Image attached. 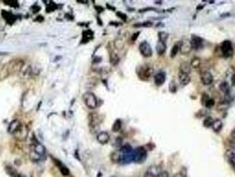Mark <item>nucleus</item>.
<instances>
[{
  "mask_svg": "<svg viewBox=\"0 0 235 177\" xmlns=\"http://www.w3.org/2000/svg\"><path fill=\"white\" fill-rule=\"evenodd\" d=\"M121 127H122V121L119 119H118L114 121V123L112 125V131L119 132L121 129Z\"/></svg>",
  "mask_w": 235,
  "mask_h": 177,
  "instance_id": "28",
  "label": "nucleus"
},
{
  "mask_svg": "<svg viewBox=\"0 0 235 177\" xmlns=\"http://www.w3.org/2000/svg\"><path fill=\"white\" fill-rule=\"evenodd\" d=\"M184 177H187V176H184Z\"/></svg>",
  "mask_w": 235,
  "mask_h": 177,
  "instance_id": "44",
  "label": "nucleus"
},
{
  "mask_svg": "<svg viewBox=\"0 0 235 177\" xmlns=\"http://www.w3.org/2000/svg\"><path fill=\"white\" fill-rule=\"evenodd\" d=\"M214 105H215V101H214V99H212V98H209L206 102H205V104H204V106L207 107V108H211L212 106H214Z\"/></svg>",
  "mask_w": 235,
  "mask_h": 177,
  "instance_id": "31",
  "label": "nucleus"
},
{
  "mask_svg": "<svg viewBox=\"0 0 235 177\" xmlns=\"http://www.w3.org/2000/svg\"><path fill=\"white\" fill-rule=\"evenodd\" d=\"M169 90H170V92H172V93H175L176 91H177V85H176V83L172 81L171 83H170V85H169Z\"/></svg>",
  "mask_w": 235,
  "mask_h": 177,
  "instance_id": "34",
  "label": "nucleus"
},
{
  "mask_svg": "<svg viewBox=\"0 0 235 177\" xmlns=\"http://www.w3.org/2000/svg\"><path fill=\"white\" fill-rule=\"evenodd\" d=\"M209 98H210V97H209V96H208V95H206L205 93H203V94H202V105H203V106H204V104H205V102H206V101H207V100H208Z\"/></svg>",
  "mask_w": 235,
  "mask_h": 177,
  "instance_id": "38",
  "label": "nucleus"
},
{
  "mask_svg": "<svg viewBox=\"0 0 235 177\" xmlns=\"http://www.w3.org/2000/svg\"><path fill=\"white\" fill-rule=\"evenodd\" d=\"M219 90L223 92V93H225V95H226V94H229L230 92H231V87H230V85H229V83H227V82H222L220 84H219Z\"/></svg>",
  "mask_w": 235,
  "mask_h": 177,
  "instance_id": "24",
  "label": "nucleus"
},
{
  "mask_svg": "<svg viewBox=\"0 0 235 177\" xmlns=\"http://www.w3.org/2000/svg\"><path fill=\"white\" fill-rule=\"evenodd\" d=\"M213 122H214V120H213L212 117L206 116V118L203 120V127H205V128H211V127H212Z\"/></svg>",
  "mask_w": 235,
  "mask_h": 177,
  "instance_id": "27",
  "label": "nucleus"
},
{
  "mask_svg": "<svg viewBox=\"0 0 235 177\" xmlns=\"http://www.w3.org/2000/svg\"><path fill=\"white\" fill-rule=\"evenodd\" d=\"M30 159H31L33 161H38V160L41 159V157H40L39 155H37L34 150H32L31 153H30Z\"/></svg>",
  "mask_w": 235,
  "mask_h": 177,
  "instance_id": "33",
  "label": "nucleus"
},
{
  "mask_svg": "<svg viewBox=\"0 0 235 177\" xmlns=\"http://www.w3.org/2000/svg\"><path fill=\"white\" fill-rule=\"evenodd\" d=\"M166 80V73L164 71H160L154 75V82L156 86H162Z\"/></svg>",
  "mask_w": 235,
  "mask_h": 177,
  "instance_id": "10",
  "label": "nucleus"
},
{
  "mask_svg": "<svg viewBox=\"0 0 235 177\" xmlns=\"http://www.w3.org/2000/svg\"><path fill=\"white\" fill-rule=\"evenodd\" d=\"M96 138H97V141H98L99 143H101V144H106L109 142V140H110V135L107 132L103 131V132H100L97 135Z\"/></svg>",
  "mask_w": 235,
  "mask_h": 177,
  "instance_id": "15",
  "label": "nucleus"
},
{
  "mask_svg": "<svg viewBox=\"0 0 235 177\" xmlns=\"http://www.w3.org/2000/svg\"><path fill=\"white\" fill-rule=\"evenodd\" d=\"M179 83L182 85V86H187L191 82V78L189 76V74H187V73H179Z\"/></svg>",
  "mask_w": 235,
  "mask_h": 177,
  "instance_id": "14",
  "label": "nucleus"
},
{
  "mask_svg": "<svg viewBox=\"0 0 235 177\" xmlns=\"http://www.w3.org/2000/svg\"><path fill=\"white\" fill-rule=\"evenodd\" d=\"M139 50L144 58H150L152 56V48L147 41H143L139 45Z\"/></svg>",
  "mask_w": 235,
  "mask_h": 177,
  "instance_id": "7",
  "label": "nucleus"
},
{
  "mask_svg": "<svg viewBox=\"0 0 235 177\" xmlns=\"http://www.w3.org/2000/svg\"><path fill=\"white\" fill-rule=\"evenodd\" d=\"M158 36L159 41L160 42H163V43H166V40L169 37V34L167 32H165V31H160V32H158Z\"/></svg>",
  "mask_w": 235,
  "mask_h": 177,
  "instance_id": "29",
  "label": "nucleus"
},
{
  "mask_svg": "<svg viewBox=\"0 0 235 177\" xmlns=\"http://www.w3.org/2000/svg\"><path fill=\"white\" fill-rule=\"evenodd\" d=\"M191 66L189 63L188 62H182L180 63L179 65V73H187V74H189L190 72H191Z\"/></svg>",
  "mask_w": 235,
  "mask_h": 177,
  "instance_id": "18",
  "label": "nucleus"
},
{
  "mask_svg": "<svg viewBox=\"0 0 235 177\" xmlns=\"http://www.w3.org/2000/svg\"><path fill=\"white\" fill-rule=\"evenodd\" d=\"M83 100L86 106L89 109H96L97 107V98L92 92H86L83 95Z\"/></svg>",
  "mask_w": 235,
  "mask_h": 177,
  "instance_id": "5",
  "label": "nucleus"
},
{
  "mask_svg": "<svg viewBox=\"0 0 235 177\" xmlns=\"http://www.w3.org/2000/svg\"><path fill=\"white\" fill-rule=\"evenodd\" d=\"M110 60H111V64L112 66H116L119 62V56L116 53L112 52L111 55H110Z\"/></svg>",
  "mask_w": 235,
  "mask_h": 177,
  "instance_id": "30",
  "label": "nucleus"
},
{
  "mask_svg": "<svg viewBox=\"0 0 235 177\" xmlns=\"http://www.w3.org/2000/svg\"><path fill=\"white\" fill-rule=\"evenodd\" d=\"M140 36V32H137V33H135L133 36H132V40L133 41H135L137 38H138V36Z\"/></svg>",
  "mask_w": 235,
  "mask_h": 177,
  "instance_id": "41",
  "label": "nucleus"
},
{
  "mask_svg": "<svg viewBox=\"0 0 235 177\" xmlns=\"http://www.w3.org/2000/svg\"><path fill=\"white\" fill-rule=\"evenodd\" d=\"M190 43H191L192 50H199L203 45V39L198 36L192 35L191 39H190Z\"/></svg>",
  "mask_w": 235,
  "mask_h": 177,
  "instance_id": "9",
  "label": "nucleus"
},
{
  "mask_svg": "<svg viewBox=\"0 0 235 177\" xmlns=\"http://www.w3.org/2000/svg\"><path fill=\"white\" fill-rule=\"evenodd\" d=\"M20 126H21V125H20V122L19 120H13V121L10 123L9 127H8V131H9V133L13 134V133L19 131V130H20Z\"/></svg>",
  "mask_w": 235,
  "mask_h": 177,
  "instance_id": "16",
  "label": "nucleus"
},
{
  "mask_svg": "<svg viewBox=\"0 0 235 177\" xmlns=\"http://www.w3.org/2000/svg\"><path fill=\"white\" fill-rule=\"evenodd\" d=\"M111 177H118V176H116V175H112Z\"/></svg>",
  "mask_w": 235,
  "mask_h": 177,
  "instance_id": "43",
  "label": "nucleus"
},
{
  "mask_svg": "<svg viewBox=\"0 0 235 177\" xmlns=\"http://www.w3.org/2000/svg\"><path fill=\"white\" fill-rule=\"evenodd\" d=\"M117 15H118L119 17H120L123 20H126V19H127V16H126L125 13H123L118 12V13H117Z\"/></svg>",
  "mask_w": 235,
  "mask_h": 177,
  "instance_id": "37",
  "label": "nucleus"
},
{
  "mask_svg": "<svg viewBox=\"0 0 235 177\" xmlns=\"http://www.w3.org/2000/svg\"><path fill=\"white\" fill-rule=\"evenodd\" d=\"M121 153H122L121 163L128 164L134 161V150L130 144L126 143L121 147Z\"/></svg>",
  "mask_w": 235,
  "mask_h": 177,
  "instance_id": "1",
  "label": "nucleus"
},
{
  "mask_svg": "<svg viewBox=\"0 0 235 177\" xmlns=\"http://www.w3.org/2000/svg\"><path fill=\"white\" fill-rule=\"evenodd\" d=\"M172 177H184V176L181 174V173H177V174H175Z\"/></svg>",
  "mask_w": 235,
  "mask_h": 177,
  "instance_id": "42",
  "label": "nucleus"
},
{
  "mask_svg": "<svg viewBox=\"0 0 235 177\" xmlns=\"http://www.w3.org/2000/svg\"><path fill=\"white\" fill-rule=\"evenodd\" d=\"M180 52L182 54H188L192 50L190 40H184L180 42Z\"/></svg>",
  "mask_w": 235,
  "mask_h": 177,
  "instance_id": "12",
  "label": "nucleus"
},
{
  "mask_svg": "<svg viewBox=\"0 0 235 177\" xmlns=\"http://www.w3.org/2000/svg\"><path fill=\"white\" fill-rule=\"evenodd\" d=\"M52 160H53V162H54V163L56 164V166L59 167L60 173H61L64 176H67V175H69L70 171H69V169H68L64 164H62L58 159H55V158H52Z\"/></svg>",
  "mask_w": 235,
  "mask_h": 177,
  "instance_id": "13",
  "label": "nucleus"
},
{
  "mask_svg": "<svg viewBox=\"0 0 235 177\" xmlns=\"http://www.w3.org/2000/svg\"><path fill=\"white\" fill-rule=\"evenodd\" d=\"M190 66H191V68H194V69H197V68H199L200 66H201V59L198 58V57H194V58L191 59Z\"/></svg>",
  "mask_w": 235,
  "mask_h": 177,
  "instance_id": "26",
  "label": "nucleus"
},
{
  "mask_svg": "<svg viewBox=\"0 0 235 177\" xmlns=\"http://www.w3.org/2000/svg\"><path fill=\"white\" fill-rule=\"evenodd\" d=\"M220 49H221L222 55L224 58H230L232 56L233 48H232V43L230 41H228V40L224 41L220 45Z\"/></svg>",
  "mask_w": 235,
  "mask_h": 177,
  "instance_id": "6",
  "label": "nucleus"
},
{
  "mask_svg": "<svg viewBox=\"0 0 235 177\" xmlns=\"http://www.w3.org/2000/svg\"><path fill=\"white\" fill-rule=\"evenodd\" d=\"M34 151L37 154L39 155L41 158L45 154V148L43 144L41 143H36L34 145Z\"/></svg>",
  "mask_w": 235,
  "mask_h": 177,
  "instance_id": "19",
  "label": "nucleus"
},
{
  "mask_svg": "<svg viewBox=\"0 0 235 177\" xmlns=\"http://www.w3.org/2000/svg\"><path fill=\"white\" fill-rule=\"evenodd\" d=\"M229 148H230V150L235 153V141L234 140H231L229 142Z\"/></svg>",
  "mask_w": 235,
  "mask_h": 177,
  "instance_id": "35",
  "label": "nucleus"
},
{
  "mask_svg": "<svg viewBox=\"0 0 235 177\" xmlns=\"http://www.w3.org/2000/svg\"><path fill=\"white\" fill-rule=\"evenodd\" d=\"M230 137L232 138V140H234L235 141V128L232 130L231 135H230Z\"/></svg>",
  "mask_w": 235,
  "mask_h": 177,
  "instance_id": "40",
  "label": "nucleus"
},
{
  "mask_svg": "<svg viewBox=\"0 0 235 177\" xmlns=\"http://www.w3.org/2000/svg\"><path fill=\"white\" fill-rule=\"evenodd\" d=\"M152 26V22L151 21H145V22H142L141 24H135V27H151Z\"/></svg>",
  "mask_w": 235,
  "mask_h": 177,
  "instance_id": "32",
  "label": "nucleus"
},
{
  "mask_svg": "<svg viewBox=\"0 0 235 177\" xmlns=\"http://www.w3.org/2000/svg\"><path fill=\"white\" fill-rule=\"evenodd\" d=\"M148 153L147 150L143 146H139L135 150H134V162L142 164L147 159Z\"/></svg>",
  "mask_w": 235,
  "mask_h": 177,
  "instance_id": "4",
  "label": "nucleus"
},
{
  "mask_svg": "<svg viewBox=\"0 0 235 177\" xmlns=\"http://www.w3.org/2000/svg\"><path fill=\"white\" fill-rule=\"evenodd\" d=\"M138 77L142 81H148L151 78L152 74L154 73V69L152 66L146 64L142 66H140L137 70Z\"/></svg>",
  "mask_w": 235,
  "mask_h": 177,
  "instance_id": "2",
  "label": "nucleus"
},
{
  "mask_svg": "<svg viewBox=\"0 0 235 177\" xmlns=\"http://www.w3.org/2000/svg\"><path fill=\"white\" fill-rule=\"evenodd\" d=\"M6 170L7 171L8 174H9L11 177H24L23 175H21L20 174H19L14 168H13V167H9V166H7V167H6Z\"/></svg>",
  "mask_w": 235,
  "mask_h": 177,
  "instance_id": "25",
  "label": "nucleus"
},
{
  "mask_svg": "<svg viewBox=\"0 0 235 177\" xmlns=\"http://www.w3.org/2000/svg\"><path fill=\"white\" fill-rule=\"evenodd\" d=\"M226 159H227V161L233 167H235V153L234 151H232V150H227L226 151Z\"/></svg>",
  "mask_w": 235,
  "mask_h": 177,
  "instance_id": "22",
  "label": "nucleus"
},
{
  "mask_svg": "<svg viewBox=\"0 0 235 177\" xmlns=\"http://www.w3.org/2000/svg\"><path fill=\"white\" fill-rule=\"evenodd\" d=\"M161 171L162 170L158 166H151L146 170L143 177H158Z\"/></svg>",
  "mask_w": 235,
  "mask_h": 177,
  "instance_id": "8",
  "label": "nucleus"
},
{
  "mask_svg": "<svg viewBox=\"0 0 235 177\" xmlns=\"http://www.w3.org/2000/svg\"><path fill=\"white\" fill-rule=\"evenodd\" d=\"M201 81L204 85H211L213 83V75L211 72L204 71L201 74Z\"/></svg>",
  "mask_w": 235,
  "mask_h": 177,
  "instance_id": "11",
  "label": "nucleus"
},
{
  "mask_svg": "<svg viewBox=\"0 0 235 177\" xmlns=\"http://www.w3.org/2000/svg\"><path fill=\"white\" fill-rule=\"evenodd\" d=\"M180 43H181L180 42H178L172 46V48L171 50V54H170L171 58H175L177 56V54L179 53V52H180Z\"/></svg>",
  "mask_w": 235,
  "mask_h": 177,
  "instance_id": "23",
  "label": "nucleus"
},
{
  "mask_svg": "<svg viewBox=\"0 0 235 177\" xmlns=\"http://www.w3.org/2000/svg\"><path fill=\"white\" fill-rule=\"evenodd\" d=\"M158 177H169V173L167 171H161Z\"/></svg>",
  "mask_w": 235,
  "mask_h": 177,
  "instance_id": "36",
  "label": "nucleus"
},
{
  "mask_svg": "<svg viewBox=\"0 0 235 177\" xmlns=\"http://www.w3.org/2000/svg\"><path fill=\"white\" fill-rule=\"evenodd\" d=\"M111 160L113 163H121L122 161V153L121 151H114L111 154Z\"/></svg>",
  "mask_w": 235,
  "mask_h": 177,
  "instance_id": "20",
  "label": "nucleus"
},
{
  "mask_svg": "<svg viewBox=\"0 0 235 177\" xmlns=\"http://www.w3.org/2000/svg\"><path fill=\"white\" fill-rule=\"evenodd\" d=\"M166 49H167L166 43H163V42L158 41V43H156V52H158V54L159 56H162L163 54H165V52H166Z\"/></svg>",
  "mask_w": 235,
  "mask_h": 177,
  "instance_id": "17",
  "label": "nucleus"
},
{
  "mask_svg": "<svg viewBox=\"0 0 235 177\" xmlns=\"http://www.w3.org/2000/svg\"><path fill=\"white\" fill-rule=\"evenodd\" d=\"M212 129L214 132L216 133H219L221 131V129H223V122L221 121V120H214V122H213V125H212Z\"/></svg>",
  "mask_w": 235,
  "mask_h": 177,
  "instance_id": "21",
  "label": "nucleus"
},
{
  "mask_svg": "<svg viewBox=\"0 0 235 177\" xmlns=\"http://www.w3.org/2000/svg\"><path fill=\"white\" fill-rule=\"evenodd\" d=\"M23 66H24V61L22 59H13L7 64H6V66L9 74L18 73L19 71H20Z\"/></svg>",
  "mask_w": 235,
  "mask_h": 177,
  "instance_id": "3",
  "label": "nucleus"
},
{
  "mask_svg": "<svg viewBox=\"0 0 235 177\" xmlns=\"http://www.w3.org/2000/svg\"><path fill=\"white\" fill-rule=\"evenodd\" d=\"M231 83H232V86L235 85V73H233L232 74V76H231Z\"/></svg>",
  "mask_w": 235,
  "mask_h": 177,
  "instance_id": "39",
  "label": "nucleus"
}]
</instances>
